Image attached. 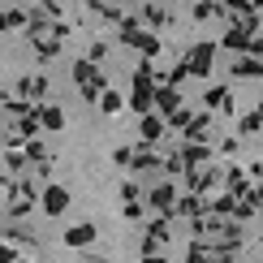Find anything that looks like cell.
Returning <instances> with one entry per match:
<instances>
[{
	"instance_id": "2e32d148",
	"label": "cell",
	"mask_w": 263,
	"mask_h": 263,
	"mask_svg": "<svg viewBox=\"0 0 263 263\" xmlns=\"http://www.w3.org/2000/svg\"><path fill=\"white\" fill-rule=\"evenodd\" d=\"M203 100H207V108H216V112H229V91L224 86H207Z\"/></svg>"
},
{
	"instance_id": "8d00e7d4",
	"label": "cell",
	"mask_w": 263,
	"mask_h": 263,
	"mask_svg": "<svg viewBox=\"0 0 263 263\" xmlns=\"http://www.w3.org/2000/svg\"><path fill=\"white\" fill-rule=\"evenodd\" d=\"M82 5H91V9H95V5H100V0H82Z\"/></svg>"
},
{
	"instance_id": "f35d334b",
	"label": "cell",
	"mask_w": 263,
	"mask_h": 263,
	"mask_svg": "<svg viewBox=\"0 0 263 263\" xmlns=\"http://www.w3.org/2000/svg\"><path fill=\"white\" fill-rule=\"evenodd\" d=\"M220 263H233V259H220Z\"/></svg>"
},
{
	"instance_id": "7402d4cb",
	"label": "cell",
	"mask_w": 263,
	"mask_h": 263,
	"mask_svg": "<svg viewBox=\"0 0 263 263\" xmlns=\"http://www.w3.org/2000/svg\"><path fill=\"white\" fill-rule=\"evenodd\" d=\"M95 13H100L104 22H112V26H121V17H125V13H121V9H117V5H104V0H100V5H95Z\"/></svg>"
},
{
	"instance_id": "8fae6325",
	"label": "cell",
	"mask_w": 263,
	"mask_h": 263,
	"mask_svg": "<svg viewBox=\"0 0 263 263\" xmlns=\"http://www.w3.org/2000/svg\"><path fill=\"white\" fill-rule=\"evenodd\" d=\"M35 57H39V61H57V57H61V39H57V35L35 39Z\"/></svg>"
},
{
	"instance_id": "4dcf8cb0",
	"label": "cell",
	"mask_w": 263,
	"mask_h": 263,
	"mask_svg": "<svg viewBox=\"0 0 263 263\" xmlns=\"http://www.w3.org/2000/svg\"><path fill=\"white\" fill-rule=\"evenodd\" d=\"M224 181H229V190H246V177H242V173H237V168H233V173H229V177H224Z\"/></svg>"
},
{
	"instance_id": "7c38bea8",
	"label": "cell",
	"mask_w": 263,
	"mask_h": 263,
	"mask_svg": "<svg viewBox=\"0 0 263 263\" xmlns=\"http://www.w3.org/2000/svg\"><path fill=\"white\" fill-rule=\"evenodd\" d=\"M177 151L185 156V164H207L212 160V151H207L203 142H190V138H185V147H177Z\"/></svg>"
},
{
	"instance_id": "f546056e",
	"label": "cell",
	"mask_w": 263,
	"mask_h": 263,
	"mask_svg": "<svg viewBox=\"0 0 263 263\" xmlns=\"http://www.w3.org/2000/svg\"><path fill=\"white\" fill-rule=\"evenodd\" d=\"M86 57H91V61H104V57H108V43H104V39H95V43H91V52H86Z\"/></svg>"
},
{
	"instance_id": "484cf974",
	"label": "cell",
	"mask_w": 263,
	"mask_h": 263,
	"mask_svg": "<svg viewBox=\"0 0 263 263\" xmlns=\"http://www.w3.org/2000/svg\"><path fill=\"white\" fill-rule=\"evenodd\" d=\"M168 125H173V129H185V125H190V112H185V108H177V112H168Z\"/></svg>"
},
{
	"instance_id": "e575fe53",
	"label": "cell",
	"mask_w": 263,
	"mask_h": 263,
	"mask_svg": "<svg viewBox=\"0 0 263 263\" xmlns=\"http://www.w3.org/2000/svg\"><path fill=\"white\" fill-rule=\"evenodd\" d=\"M5 30H13V26H9V9H0V35H5Z\"/></svg>"
},
{
	"instance_id": "cb8c5ba5",
	"label": "cell",
	"mask_w": 263,
	"mask_h": 263,
	"mask_svg": "<svg viewBox=\"0 0 263 263\" xmlns=\"http://www.w3.org/2000/svg\"><path fill=\"white\" fill-rule=\"evenodd\" d=\"M48 35H57V39L65 43V39L73 35V26H69V22H65V17H52V30H48Z\"/></svg>"
},
{
	"instance_id": "ac0fdd59",
	"label": "cell",
	"mask_w": 263,
	"mask_h": 263,
	"mask_svg": "<svg viewBox=\"0 0 263 263\" xmlns=\"http://www.w3.org/2000/svg\"><path fill=\"white\" fill-rule=\"evenodd\" d=\"M22 151H26V160H30V164H43V160H48V147L39 142V134H35V138H26V147H22Z\"/></svg>"
},
{
	"instance_id": "60d3db41",
	"label": "cell",
	"mask_w": 263,
	"mask_h": 263,
	"mask_svg": "<svg viewBox=\"0 0 263 263\" xmlns=\"http://www.w3.org/2000/svg\"><path fill=\"white\" fill-rule=\"evenodd\" d=\"M17 263H22V259H17Z\"/></svg>"
},
{
	"instance_id": "d6a6232c",
	"label": "cell",
	"mask_w": 263,
	"mask_h": 263,
	"mask_svg": "<svg viewBox=\"0 0 263 263\" xmlns=\"http://www.w3.org/2000/svg\"><path fill=\"white\" fill-rule=\"evenodd\" d=\"M138 194H142V190H138V181H125V185H121V199H125V203H129V199H138Z\"/></svg>"
},
{
	"instance_id": "603a6c76",
	"label": "cell",
	"mask_w": 263,
	"mask_h": 263,
	"mask_svg": "<svg viewBox=\"0 0 263 263\" xmlns=\"http://www.w3.org/2000/svg\"><path fill=\"white\" fill-rule=\"evenodd\" d=\"M207 185H216V168H212V173H190V190H194V194L207 190Z\"/></svg>"
},
{
	"instance_id": "8992f818",
	"label": "cell",
	"mask_w": 263,
	"mask_h": 263,
	"mask_svg": "<svg viewBox=\"0 0 263 263\" xmlns=\"http://www.w3.org/2000/svg\"><path fill=\"white\" fill-rule=\"evenodd\" d=\"M164 129H168V117H164V112H156V108L138 117V134H142V142H156Z\"/></svg>"
},
{
	"instance_id": "4fadbf2b",
	"label": "cell",
	"mask_w": 263,
	"mask_h": 263,
	"mask_svg": "<svg viewBox=\"0 0 263 263\" xmlns=\"http://www.w3.org/2000/svg\"><path fill=\"white\" fill-rule=\"evenodd\" d=\"M26 112H35V100H26V95H13V100H5V117H26Z\"/></svg>"
},
{
	"instance_id": "d590c367",
	"label": "cell",
	"mask_w": 263,
	"mask_h": 263,
	"mask_svg": "<svg viewBox=\"0 0 263 263\" xmlns=\"http://www.w3.org/2000/svg\"><path fill=\"white\" fill-rule=\"evenodd\" d=\"M250 9H263V0H250Z\"/></svg>"
},
{
	"instance_id": "d4e9b609",
	"label": "cell",
	"mask_w": 263,
	"mask_h": 263,
	"mask_svg": "<svg viewBox=\"0 0 263 263\" xmlns=\"http://www.w3.org/2000/svg\"><path fill=\"white\" fill-rule=\"evenodd\" d=\"M112 164H117V168H129V164H134V151H129V147H117V151H112Z\"/></svg>"
},
{
	"instance_id": "ffe728a7",
	"label": "cell",
	"mask_w": 263,
	"mask_h": 263,
	"mask_svg": "<svg viewBox=\"0 0 263 263\" xmlns=\"http://www.w3.org/2000/svg\"><path fill=\"white\" fill-rule=\"evenodd\" d=\"M138 52H142V57H160V35L142 30V39H138Z\"/></svg>"
},
{
	"instance_id": "9c48e42d",
	"label": "cell",
	"mask_w": 263,
	"mask_h": 263,
	"mask_svg": "<svg viewBox=\"0 0 263 263\" xmlns=\"http://www.w3.org/2000/svg\"><path fill=\"white\" fill-rule=\"evenodd\" d=\"M233 78H263V61L250 52V57H237V65H233Z\"/></svg>"
},
{
	"instance_id": "277c9868",
	"label": "cell",
	"mask_w": 263,
	"mask_h": 263,
	"mask_svg": "<svg viewBox=\"0 0 263 263\" xmlns=\"http://www.w3.org/2000/svg\"><path fill=\"white\" fill-rule=\"evenodd\" d=\"M61 242L69 246V250H86V246L95 242V224H91V220H78V224H69V229L61 233Z\"/></svg>"
},
{
	"instance_id": "9a60e30c",
	"label": "cell",
	"mask_w": 263,
	"mask_h": 263,
	"mask_svg": "<svg viewBox=\"0 0 263 263\" xmlns=\"http://www.w3.org/2000/svg\"><path fill=\"white\" fill-rule=\"evenodd\" d=\"M203 199H199V194H185V199H177V216H190V220H194V216H203Z\"/></svg>"
},
{
	"instance_id": "e0dca14e",
	"label": "cell",
	"mask_w": 263,
	"mask_h": 263,
	"mask_svg": "<svg viewBox=\"0 0 263 263\" xmlns=\"http://www.w3.org/2000/svg\"><path fill=\"white\" fill-rule=\"evenodd\" d=\"M26 164H30V160H26V151H22V147H9V151H5V173H22Z\"/></svg>"
},
{
	"instance_id": "74e56055",
	"label": "cell",
	"mask_w": 263,
	"mask_h": 263,
	"mask_svg": "<svg viewBox=\"0 0 263 263\" xmlns=\"http://www.w3.org/2000/svg\"><path fill=\"white\" fill-rule=\"evenodd\" d=\"M0 100H9V95H5V91H0Z\"/></svg>"
},
{
	"instance_id": "52a82bcc",
	"label": "cell",
	"mask_w": 263,
	"mask_h": 263,
	"mask_svg": "<svg viewBox=\"0 0 263 263\" xmlns=\"http://www.w3.org/2000/svg\"><path fill=\"white\" fill-rule=\"evenodd\" d=\"M13 91H17V95H26V100H35V104H39V100H43V95H48V91H52V82H48V78H43V73H30V78H22V82L13 86Z\"/></svg>"
},
{
	"instance_id": "3957f363",
	"label": "cell",
	"mask_w": 263,
	"mask_h": 263,
	"mask_svg": "<svg viewBox=\"0 0 263 263\" xmlns=\"http://www.w3.org/2000/svg\"><path fill=\"white\" fill-rule=\"evenodd\" d=\"M212 57H216L212 43H194V48L185 52V65H190L194 78H207V73H212Z\"/></svg>"
},
{
	"instance_id": "6da1fadb",
	"label": "cell",
	"mask_w": 263,
	"mask_h": 263,
	"mask_svg": "<svg viewBox=\"0 0 263 263\" xmlns=\"http://www.w3.org/2000/svg\"><path fill=\"white\" fill-rule=\"evenodd\" d=\"M69 203H73V194L65 190V185H57V181H48L39 190V212L43 216H65V212H69Z\"/></svg>"
},
{
	"instance_id": "f1b7e54d",
	"label": "cell",
	"mask_w": 263,
	"mask_h": 263,
	"mask_svg": "<svg viewBox=\"0 0 263 263\" xmlns=\"http://www.w3.org/2000/svg\"><path fill=\"white\" fill-rule=\"evenodd\" d=\"M0 263H17V246L13 242H0Z\"/></svg>"
},
{
	"instance_id": "5b68a950",
	"label": "cell",
	"mask_w": 263,
	"mask_h": 263,
	"mask_svg": "<svg viewBox=\"0 0 263 263\" xmlns=\"http://www.w3.org/2000/svg\"><path fill=\"white\" fill-rule=\"evenodd\" d=\"M35 112H39V125L48 129V134H61V129H65V108H61V104L39 100V104H35Z\"/></svg>"
},
{
	"instance_id": "1f68e13d",
	"label": "cell",
	"mask_w": 263,
	"mask_h": 263,
	"mask_svg": "<svg viewBox=\"0 0 263 263\" xmlns=\"http://www.w3.org/2000/svg\"><path fill=\"white\" fill-rule=\"evenodd\" d=\"M26 22H30V17L22 13V9H9V26H13V30H17V26H26Z\"/></svg>"
},
{
	"instance_id": "83f0119b",
	"label": "cell",
	"mask_w": 263,
	"mask_h": 263,
	"mask_svg": "<svg viewBox=\"0 0 263 263\" xmlns=\"http://www.w3.org/2000/svg\"><path fill=\"white\" fill-rule=\"evenodd\" d=\"M233 207H237V199H229V194H224V199H216V203H212V212H216V216H229Z\"/></svg>"
},
{
	"instance_id": "d6986e66",
	"label": "cell",
	"mask_w": 263,
	"mask_h": 263,
	"mask_svg": "<svg viewBox=\"0 0 263 263\" xmlns=\"http://www.w3.org/2000/svg\"><path fill=\"white\" fill-rule=\"evenodd\" d=\"M5 237H9V242H22V246H30V242H39V237H30L26 229H22V224H9V216H5Z\"/></svg>"
},
{
	"instance_id": "836d02e7",
	"label": "cell",
	"mask_w": 263,
	"mask_h": 263,
	"mask_svg": "<svg viewBox=\"0 0 263 263\" xmlns=\"http://www.w3.org/2000/svg\"><path fill=\"white\" fill-rule=\"evenodd\" d=\"M250 52H255V57H263V39H259V35H250Z\"/></svg>"
},
{
	"instance_id": "4316f807",
	"label": "cell",
	"mask_w": 263,
	"mask_h": 263,
	"mask_svg": "<svg viewBox=\"0 0 263 263\" xmlns=\"http://www.w3.org/2000/svg\"><path fill=\"white\" fill-rule=\"evenodd\" d=\"M121 216H125V220H142V203H138V199H129V203L121 207Z\"/></svg>"
},
{
	"instance_id": "ab89813d",
	"label": "cell",
	"mask_w": 263,
	"mask_h": 263,
	"mask_svg": "<svg viewBox=\"0 0 263 263\" xmlns=\"http://www.w3.org/2000/svg\"><path fill=\"white\" fill-rule=\"evenodd\" d=\"M39 5H48V0H39Z\"/></svg>"
},
{
	"instance_id": "30bf717a",
	"label": "cell",
	"mask_w": 263,
	"mask_h": 263,
	"mask_svg": "<svg viewBox=\"0 0 263 263\" xmlns=\"http://www.w3.org/2000/svg\"><path fill=\"white\" fill-rule=\"evenodd\" d=\"M129 168H134V173H147V168H164V160L156 156V151H151V142H147V147H138V151H134V164H129Z\"/></svg>"
},
{
	"instance_id": "44dd1931",
	"label": "cell",
	"mask_w": 263,
	"mask_h": 263,
	"mask_svg": "<svg viewBox=\"0 0 263 263\" xmlns=\"http://www.w3.org/2000/svg\"><path fill=\"white\" fill-rule=\"evenodd\" d=\"M142 22H147V26H168V13L156 9V5H142Z\"/></svg>"
},
{
	"instance_id": "ba28073f",
	"label": "cell",
	"mask_w": 263,
	"mask_h": 263,
	"mask_svg": "<svg viewBox=\"0 0 263 263\" xmlns=\"http://www.w3.org/2000/svg\"><path fill=\"white\" fill-rule=\"evenodd\" d=\"M177 108H181L177 86H173V82H160V86H156V112H164V117H168V112H177Z\"/></svg>"
},
{
	"instance_id": "5bb4252c",
	"label": "cell",
	"mask_w": 263,
	"mask_h": 263,
	"mask_svg": "<svg viewBox=\"0 0 263 263\" xmlns=\"http://www.w3.org/2000/svg\"><path fill=\"white\" fill-rule=\"evenodd\" d=\"M95 108H100V112H108V117H112V112H121V108H125V100H121V95L112 91V86H104V95H100V104H95Z\"/></svg>"
},
{
	"instance_id": "7a4b0ae2",
	"label": "cell",
	"mask_w": 263,
	"mask_h": 263,
	"mask_svg": "<svg viewBox=\"0 0 263 263\" xmlns=\"http://www.w3.org/2000/svg\"><path fill=\"white\" fill-rule=\"evenodd\" d=\"M147 207H151V212H160V216H177V185H168V181H164V185H156V190H151L147 194Z\"/></svg>"
}]
</instances>
